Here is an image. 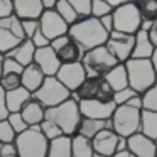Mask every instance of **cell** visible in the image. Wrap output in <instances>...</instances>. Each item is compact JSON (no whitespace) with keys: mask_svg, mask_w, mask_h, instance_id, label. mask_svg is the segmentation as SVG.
Wrapping results in <instances>:
<instances>
[{"mask_svg":"<svg viewBox=\"0 0 157 157\" xmlns=\"http://www.w3.org/2000/svg\"><path fill=\"white\" fill-rule=\"evenodd\" d=\"M68 36L83 49V52H86L100 46H105L110 34L101 27L98 19L88 17L73 24L68 31Z\"/></svg>","mask_w":157,"mask_h":157,"instance_id":"1","label":"cell"},{"mask_svg":"<svg viewBox=\"0 0 157 157\" xmlns=\"http://www.w3.org/2000/svg\"><path fill=\"white\" fill-rule=\"evenodd\" d=\"M44 120L52 122L63 132V135H68V137L76 135L79 122H81V113H79L78 101L69 98L58 106L46 108Z\"/></svg>","mask_w":157,"mask_h":157,"instance_id":"2","label":"cell"},{"mask_svg":"<svg viewBox=\"0 0 157 157\" xmlns=\"http://www.w3.org/2000/svg\"><path fill=\"white\" fill-rule=\"evenodd\" d=\"M128 88L135 93L144 95L157 83V71L152 66L150 59H128L125 63Z\"/></svg>","mask_w":157,"mask_h":157,"instance_id":"3","label":"cell"},{"mask_svg":"<svg viewBox=\"0 0 157 157\" xmlns=\"http://www.w3.org/2000/svg\"><path fill=\"white\" fill-rule=\"evenodd\" d=\"M14 145L19 157H48L49 140L41 133L39 127H29L24 133L17 135Z\"/></svg>","mask_w":157,"mask_h":157,"instance_id":"4","label":"cell"},{"mask_svg":"<svg viewBox=\"0 0 157 157\" xmlns=\"http://www.w3.org/2000/svg\"><path fill=\"white\" fill-rule=\"evenodd\" d=\"M117 64V59L110 54L105 46L86 51L81 58V66L86 73V78H105L106 73Z\"/></svg>","mask_w":157,"mask_h":157,"instance_id":"5","label":"cell"},{"mask_svg":"<svg viewBox=\"0 0 157 157\" xmlns=\"http://www.w3.org/2000/svg\"><path fill=\"white\" fill-rule=\"evenodd\" d=\"M140 112L142 110L133 108V106H117L113 112L112 118V130L117 133L118 137L128 139L130 135L140 132Z\"/></svg>","mask_w":157,"mask_h":157,"instance_id":"6","label":"cell"},{"mask_svg":"<svg viewBox=\"0 0 157 157\" xmlns=\"http://www.w3.org/2000/svg\"><path fill=\"white\" fill-rule=\"evenodd\" d=\"M112 88L103 78H86L81 83L75 93H71V98L76 101H101V103H110L113 101Z\"/></svg>","mask_w":157,"mask_h":157,"instance_id":"7","label":"cell"},{"mask_svg":"<svg viewBox=\"0 0 157 157\" xmlns=\"http://www.w3.org/2000/svg\"><path fill=\"white\" fill-rule=\"evenodd\" d=\"M112 19H113V31L127 36H135L140 31V25H142V19H140L135 2H125L122 7L112 12Z\"/></svg>","mask_w":157,"mask_h":157,"instance_id":"8","label":"cell"},{"mask_svg":"<svg viewBox=\"0 0 157 157\" xmlns=\"http://www.w3.org/2000/svg\"><path fill=\"white\" fill-rule=\"evenodd\" d=\"M32 98L41 103L44 108H52V106H58L61 103H64L66 100H69L71 93L56 78H46L41 88L32 95Z\"/></svg>","mask_w":157,"mask_h":157,"instance_id":"9","label":"cell"},{"mask_svg":"<svg viewBox=\"0 0 157 157\" xmlns=\"http://www.w3.org/2000/svg\"><path fill=\"white\" fill-rule=\"evenodd\" d=\"M24 41L25 37L22 32V25L17 17L10 15V17L0 21V54L7 56Z\"/></svg>","mask_w":157,"mask_h":157,"instance_id":"10","label":"cell"},{"mask_svg":"<svg viewBox=\"0 0 157 157\" xmlns=\"http://www.w3.org/2000/svg\"><path fill=\"white\" fill-rule=\"evenodd\" d=\"M51 49L54 51L58 61L63 64H75V63H81V58H83V49L69 37L68 34L66 36H61V37L54 39V41L49 42Z\"/></svg>","mask_w":157,"mask_h":157,"instance_id":"11","label":"cell"},{"mask_svg":"<svg viewBox=\"0 0 157 157\" xmlns=\"http://www.w3.org/2000/svg\"><path fill=\"white\" fill-rule=\"evenodd\" d=\"M133 44H135V36H127V34H120V32L113 31V32H110L105 48L117 59V63L125 64L132 58Z\"/></svg>","mask_w":157,"mask_h":157,"instance_id":"12","label":"cell"},{"mask_svg":"<svg viewBox=\"0 0 157 157\" xmlns=\"http://www.w3.org/2000/svg\"><path fill=\"white\" fill-rule=\"evenodd\" d=\"M39 31L46 36L49 42L54 41V39L61 37V36H66L69 31V25L56 14L54 10L49 12H42L41 19H39Z\"/></svg>","mask_w":157,"mask_h":157,"instance_id":"13","label":"cell"},{"mask_svg":"<svg viewBox=\"0 0 157 157\" xmlns=\"http://www.w3.org/2000/svg\"><path fill=\"white\" fill-rule=\"evenodd\" d=\"M69 93H75L76 90L81 86V83L86 79V73L83 69L81 63H75V64H63L59 71L54 76Z\"/></svg>","mask_w":157,"mask_h":157,"instance_id":"14","label":"cell"},{"mask_svg":"<svg viewBox=\"0 0 157 157\" xmlns=\"http://www.w3.org/2000/svg\"><path fill=\"white\" fill-rule=\"evenodd\" d=\"M81 118L91 120H110L115 112L117 105L113 101L101 103V101H78Z\"/></svg>","mask_w":157,"mask_h":157,"instance_id":"15","label":"cell"},{"mask_svg":"<svg viewBox=\"0 0 157 157\" xmlns=\"http://www.w3.org/2000/svg\"><path fill=\"white\" fill-rule=\"evenodd\" d=\"M127 150L133 157H155L157 155V142L147 139L142 133H133L127 139Z\"/></svg>","mask_w":157,"mask_h":157,"instance_id":"16","label":"cell"},{"mask_svg":"<svg viewBox=\"0 0 157 157\" xmlns=\"http://www.w3.org/2000/svg\"><path fill=\"white\" fill-rule=\"evenodd\" d=\"M117 144H118V135L112 128H105L100 133H96L91 139L93 152L105 157H112L117 154Z\"/></svg>","mask_w":157,"mask_h":157,"instance_id":"17","label":"cell"},{"mask_svg":"<svg viewBox=\"0 0 157 157\" xmlns=\"http://www.w3.org/2000/svg\"><path fill=\"white\" fill-rule=\"evenodd\" d=\"M34 64L37 66L42 73H44L46 78H54L56 73H58L59 68H61V63L58 61V58H56L54 51L51 49V46L36 49Z\"/></svg>","mask_w":157,"mask_h":157,"instance_id":"18","label":"cell"},{"mask_svg":"<svg viewBox=\"0 0 157 157\" xmlns=\"http://www.w3.org/2000/svg\"><path fill=\"white\" fill-rule=\"evenodd\" d=\"M14 2V17L19 21H39L42 15L41 0H12Z\"/></svg>","mask_w":157,"mask_h":157,"instance_id":"19","label":"cell"},{"mask_svg":"<svg viewBox=\"0 0 157 157\" xmlns=\"http://www.w3.org/2000/svg\"><path fill=\"white\" fill-rule=\"evenodd\" d=\"M44 79H46L44 73H42L41 69L32 63V64L25 66L24 71H22V75H21V86H22V88H25L29 93L34 95V93L41 88V85L44 83Z\"/></svg>","mask_w":157,"mask_h":157,"instance_id":"20","label":"cell"},{"mask_svg":"<svg viewBox=\"0 0 157 157\" xmlns=\"http://www.w3.org/2000/svg\"><path fill=\"white\" fill-rule=\"evenodd\" d=\"M19 113L22 115V118L27 123V127H39L42 123V120H44L46 108L39 101H36L34 98H31L24 106H22V110Z\"/></svg>","mask_w":157,"mask_h":157,"instance_id":"21","label":"cell"},{"mask_svg":"<svg viewBox=\"0 0 157 157\" xmlns=\"http://www.w3.org/2000/svg\"><path fill=\"white\" fill-rule=\"evenodd\" d=\"M32 98V93H29L25 88H17L12 91L5 93V105H7L9 113H19L22 110V106Z\"/></svg>","mask_w":157,"mask_h":157,"instance_id":"22","label":"cell"},{"mask_svg":"<svg viewBox=\"0 0 157 157\" xmlns=\"http://www.w3.org/2000/svg\"><path fill=\"white\" fill-rule=\"evenodd\" d=\"M105 79L108 83V86L112 88L113 93L120 91V90H125L128 88V78H127V69H125V64H117L115 68H112L108 73L105 75Z\"/></svg>","mask_w":157,"mask_h":157,"instance_id":"23","label":"cell"},{"mask_svg":"<svg viewBox=\"0 0 157 157\" xmlns=\"http://www.w3.org/2000/svg\"><path fill=\"white\" fill-rule=\"evenodd\" d=\"M105 128H112V122L110 120H91V118H81L78 127V135L85 137V139L91 140L96 133H100Z\"/></svg>","mask_w":157,"mask_h":157,"instance_id":"24","label":"cell"},{"mask_svg":"<svg viewBox=\"0 0 157 157\" xmlns=\"http://www.w3.org/2000/svg\"><path fill=\"white\" fill-rule=\"evenodd\" d=\"M34 54H36V48L32 46V42L31 41H24V42H21L12 52H9L7 56H4V58H12L14 61H17L22 68H25V66H29V64L34 63Z\"/></svg>","mask_w":157,"mask_h":157,"instance_id":"25","label":"cell"},{"mask_svg":"<svg viewBox=\"0 0 157 157\" xmlns=\"http://www.w3.org/2000/svg\"><path fill=\"white\" fill-rule=\"evenodd\" d=\"M152 52H154V46L149 39V34L145 31H139L135 34V44H133L130 59H150Z\"/></svg>","mask_w":157,"mask_h":157,"instance_id":"26","label":"cell"},{"mask_svg":"<svg viewBox=\"0 0 157 157\" xmlns=\"http://www.w3.org/2000/svg\"><path fill=\"white\" fill-rule=\"evenodd\" d=\"M140 133L145 135L147 139L157 142V113L150 110L140 112Z\"/></svg>","mask_w":157,"mask_h":157,"instance_id":"27","label":"cell"},{"mask_svg":"<svg viewBox=\"0 0 157 157\" xmlns=\"http://www.w3.org/2000/svg\"><path fill=\"white\" fill-rule=\"evenodd\" d=\"M48 157H71V137L61 135L51 140L48 147Z\"/></svg>","mask_w":157,"mask_h":157,"instance_id":"28","label":"cell"},{"mask_svg":"<svg viewBox=\"0 0 157 157\" xmlns=\"http://www.w3.org/2000/svg\"><path fill=\"white\" fill-rule=\"evenodd\" d=\"M93 145L91 140L85 139L81 135H73L71 137V157H93Z\"/></svg>","mask_w":157,"mask_h":157,"instance_id":"29","label":"cell"},{"mask_svg":"<svg viewBox=\"0 0 157 157\" xmlns=\"http://www.w3.org/2000/svg\"><path fill=\"white\" fill-rule=\"evenodd\" d=\"M142 22H155L157 21V0H142L135 2Z\"/></svg>","mask_w":157,"mask_h":157,"instance_id":"30","label":"cell"},{"mask_svg":"<svg viewBox=\"0 0 157 157\" xmlns=\"http://www.w3.org/2000/svg\"><path fill=\"white\" fill-rule=\"evenodd\" d=\"M54 12L66 22V24L69 25V27L79 21L78 15H76V12L73 10L71 4H69V0H56V9H54Z\"/></svg>","mask_w":157,"mask_h":157,"instance_id":"31","label":"cell"},{"mask_svg":"<svg viewBox=\"0 0 157 157\" xmlns=\"http://www.w3.org/2000/svg\"><path fill=\"white\" fill-rule=\"evenodd\" d=\"M73 10L76 12L78 19H88L91 17V0H69Z\"/></svg>","mask_w":157,"mask_h":157,"instance_id":"32","label":"cell"},{"mask_svg":"<svg viewBox=\"0 0 157 157\" xmlns=\"http://www.w3.org/2000/svg\"><path fill=\"white\" fill-rule=\"evenodd\" d=\"M142 108L157 113V83L142 95Z\"/></svg>","mask_w":157,"mask_h":157,"instance_id":"33","label":"cell"},{"mask_svg":"<svg viewBox=\"0 0 157 157\" xmlns=\"http://www.w3.org/2000/svg\"><path fill=\"white\" fill-rule=\"evenodd\" d=\"M112 9H110L108 2L106 0H91V17L93 19H101L105 15L112 14Z\"/></svg>","mask_w":157,"mask_h":157,"instance_id":"34","label":"cell"},{"mask_svg":"<svg viewBox=\"0 0 157 157\" xmlns=\"http://www.w3.org/2000/svg\"><path fill=\"white\" fill-rule=\"evenodd\" d=\"M7 122H9V125H10V128L14 130L15 135H21V133H24L25 130L29 128L27 123L24 122V118H22L21 113H9Z\"/></svg>","mask_w":157,"mask_h":157,"instance_id":"35","label":"cell"},{"mask_svg":"<svg viewBox=\"0 0 157 157\" xmlns=\"http://www.w3.org/2000/svg\"><path fill=\"white\" fill-rule=\"evenodd\" d=\"M39 130H41V133H42V135H44L46 139L49 140V142L63 135L61 130H59V128H58V127H56L52 122H49V120H42V123L39 125Z\"/></svg>","mask_w":157,"mask_h":157,"instance_id":"36","label":"cell"},{"mask_svg":"<svg viewBox=\"0 0 157 157\" xmlns=\"http://www.w3.org/2000/svg\"><path fill=\"white\" fill-rule=\"evenodd\" d=\"M0 88L5 93L21 88V76L19 75H2L0 76Z\"/></svg>","mask_w":157,"mask_h":157,"instance_id":"37","label":"cell"},{"mask_svg":"<svg viewBox=\"0 0 157 157\" xmlns=\"http://www.w3.org/2000/svg\"><path fill=\"white\" fill-rule=\"evenodd\" d=\"M139 95V93H135L132 88H125V90H120V91H117L115 95H113V103H115L117 106H122V105H127V103L130 101L132 98H135V96Z\"/></svg>","mask_w":157,"mask_h":157,"instance_id":"38","label":"cell"},{"mask_svg":"<svg viewBox=\"0 0 157 157\" xmlns=\"http://www.w3.org/2000/svg\"><path fill=\"white\" fill-rule=\"evenodd\" d=\"M24 68L19 64L17 61H14L12 58H4V63H2V75H22Z\"/></svg>","mask_w":157,"mask_h":157,"instance_id":"39","label":"cell"},{"mask_svg":"<svg viewBox=\"0 0 157 157\" xmlns=\"http://www.w3.org/2000/svg\"><path fill=\"white\" fill-rule=\"evenodd\" d=\"M15 133L14 130L10 128V125H9L7 120H2L0 122V144H14L15 140Z\"/></svg>","mask_w":157,"mask_h":157,"instance_id":"40","label":"cell"},{"mask_svg":"<svg viewBox=\"0 0 157 157\" xmlns=\"http://www.w3.org/2000/svg\"><path fill=\"white\" fill-rule=\"evenodd\" d=\"M22 32H24L25 41H31V37L39 31V21H22Z\"/></svg>","mask_w":157,"mask_h":157,"instance_id":"41","label":"cell"},{"mask_svg":"<svg viewBox=\"0 0 157 157\" xmlns=\"http://www.w3.org/2000/svg\"><path fill=\"white\" fill-rule=\"evenodd\" d=\"M14 15V2L12 0H0V21Z\"/></svg>","mask_w":157,"mask_h":157,"instance_id":"42","label":"cell"},{"mask_svg":"<svg viewBox=\"0 0 157 157\" xmlns=\"http://www.w3.org/2000/svg\"><path fill=\"white\" fill-rule=\"evenodd\" d=\"M31 42H32V46H34L36 49H41V48H48L49 46V41L46 39V36L42 34L41 31H37L34 36L31 37Z\"/></svg>","mask_w":157,"mask_h":157,"instance_id":"43","label":"cell"},{"mask_svg":"<svg viewBox=\"0 0 157 157\" xmlns=\"http://www.w3.org/2000/svg\"><path fill=\"white\" fill-rule=\"evenodd\" d=\"M7 117H9V110L7 105H5V91L0 88V122L7 120Z\"/></svg>","mask_w":157,"mask_h":157,"instance_id":"44","label":"cell"},{"mask_svg":"<svg viewBox=\"0 0 157 157\" xmlns=\"http://www.w3.org/2000/svg\"><path fill=\"white\" fill-rule=\"evenodd\" d=\"M5 155H17L14 144H0V157H5Z\"/></svg>","mask_w":157,"mask_h":157,"instance_id":"45","label":"cell"},{"mask_svg":"<svg viewBox=\"0 0 157 157\" xmlns=\"http://www.w3.org/2000/svg\"><path fill=\"white\" fill-rule=\"evenodd\" d=\"M100 21V24H101V27L105 29L106 32H113V19H112V14H108V15H105V17H101V19H98Z\"/></svg>","mask_w":157,"mask_h":157,"instance_id":"46","label":"cell"},{"mask_svg":"<svg viewBox=\"0 0 157 157\" xmlns=\"http://www.w3.org/2000/svg\"><path fill=\"white\" fill-rule=\"evenodd\" d=\"M147 34H149V39H150V42H152V46L157 48V21L152 22V25H150V29H149Z\"/></svg>","mask_w":157,"mask_h":157,"instance_id":"47","label":"cell"},{"mask_svg":"<svg viewBox=\"0 0 157 157\" xmlns=\"http://www.w3.org/2000/svg\"><path fill=\"white\" fill-rule=\"evenodd\" d=\"M42 2V10L49 12V10H54L56 9V0H41Z\"/></svg>","mask_w":157,"mask_h":157,"instance_id":"48","label":"cell"},{"mask_svg":"<svg viewBox=\"0 0 157 157\" xmlns=\"http://www.w3.org/2000/svg\"><path fill=\"white\" fill-rule=\"evenodd\" d=\"M127 150V139L118 137V144H117V152H125Z\"/></svg>","mask_w":157,"mask_h":157,"instance_id":"49","label":"cell"},{"mask_svg":"<svg viewBox=\"0 0 157 157\" xmlns=\"http://www.w3.org/2000/svg\"><path fill=\"white\" fill-rule=\"evenodd\" d=\"M106 2H108V5H110L112 10H117L118 7H122V5L125 4V0H106Z\"/></svg>","mask_w":157,"mask_h":157,"instance_id":"50","label":"cell"},{"mask_svg":"<svg viewBox=\"0 0 157 157\" xmlns=\"http://www.w3.org/2000/svg\"><path fill=\"white\" fill-rule=\"evenodd\" d=\"M150 63H152V66L157 71V48H154V52H152V56H150Z\"/></svg>","mask_w":157,"mask_h":157,"instance_id":"51","label":"cell"},{"mask_svg":"<svg viewBox=\"0 0 157 157\" xmlns=\"http://www.w3.org/2000/svg\"><path fill=\"white\" fill-rule=\"evenodd\" d=\"M112 157H133V155L128 152V150H125V152H117L115 155H112Z\"/></svg>","mask_w":157,"mask_h":157,"instance_id":"52","label":"cell"},{"mask_svg":"<svg viewBox=\"0 0 157 157\" xmlns=\"http://www.w3.org/2000/svg\"><path fill=\"white\" fill-rule=\"evenodd\" d=\"M2 63H4V56L0 54V76H2Z\"/></svg>","mask_w":157,"mask_h":157,"instance_id":"53","label":"cell"},{"mask_svg":"<svg viewBox=\"0 0 157 157\" xmlns=\"http://www.w3.org/2000/svg\"><path fill=\"white\" fill-rule=\"evenodd\" d=\"M93 157H105V155H100V154H95Z\"/></svg>","mask_w":157,"mask_h":157,"instance_id":"54","label":"cell"},{"mask_svg":"<svg viewBox=\"0 0 157 157\" xmlns=\"http://www.w3.org/2000/svg\"><path fill=\"white\" fill-rule=\"evenodd\" d=\"M5 157H19V155H5Z\"/></svg>","mask_w":157,"mask_h":157,"instance_id":"55","label":"cell"},{"mask_svg":"<svg viewBox=\"0 0 157 157\" xmlns=\"http://www.w3.org/2000/svg\"><path fill=\"white\" fill-rule=\"evenodd\" d=\"M155 157H157V155H155Z\"/></svg>","mask_w":157,"mask_h":157,"instance_id":"56","label":"cell"}]
</instances>
